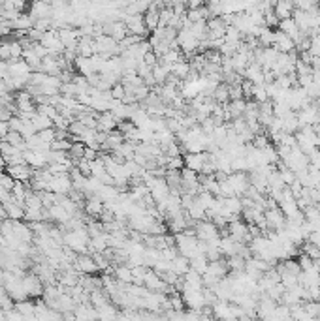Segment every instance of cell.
I'll list each match as a JSON object with an SVG mask.
<instances>
[{"instance_id": "cell-1", "label": "cell", "mask_w": 320, "mask_h": 321, "mask_svg": "<svg viewBox=\"0 0 320 321\" xmlns=\"http://www.w3.org/2000/svg\"><path fill=\"white\" fill-rule=\"evenodd\" d=\"M177 45H179L181 51H185L187 57L194 55V53L200 49V39L194 36V32L190 30V26H183L177 30Z\"/></svg>"}, {"instance_id": "cell-2", "label": "cell", "mask_w": 320, "mask_h": 321, "mask_svg": "<svg viewBox=\"0 0 320 321\" xmlns=\"http://www.w3.org/2000/svg\"><path fill=\"white\" fill-rule=\"evenodd\" d=\"M181 297L185 301V306L188 310H202L207 306L206 295H204V289H190V288H183L181 289Z\"/></svg>"}, {"instance_id": "cell-3", "label": "cell", "mask_w": 320, "mask_h": 321, "mask_svg": "<svg viewBox=\"0 0 320 321\" xmlns=\"http://www.w3.org/2000/svg\"><path fill=\"white\" fill-rule=\"evenodd\" d=\"M226 182L230 184V188L233 190L235 196H245V192L249 190L251 186V180H249V175L245 171H233L226 177Z\"/></svg>"}, {"instance_id": "cell-4", "label": "cell", "mask_w": 320, "mask_h": 321, "mask_svg": "<svg viewBox=\"0 0 320 321\" xmlns=\"http://www.w3.org/2000/svg\"><path fill=\"white\" fill-rule=\"evenodd\" d=\"M40 43L49 51V55H62L64 49H66L64 43L60 41L59 30H47V32H44Z\"/></svg>"}, {"instance_id": "cell-5", "label": "cell", "mask_w": 320, "mask_h": 321, "mask_svg": "<svg viewBox=\"0 0 320 321\" xmlns=\"http://www.w3.org/2000/svg\"><path fill=\"white\" fill-rule=\"evenodd\" d=\"M21 282H23V288H25V291H27V295L30 297V299H34V297H42L46 284L40 280V276L25 274V276H21Z\"/></svg>"}, {"instance_id": "cell-6", "label": "cell", "mask_w": 320, "mask_h": 321, "mask_svg": "<svg viewBox=\"0 0 320 321\" xmlns=\"http://www.w3.org/2000/svg\"><path fill=\"white\" fill-rule=\"evenodd\" d=\"M194 230H196V237L202 239V241H213V239L220 237L219 227H217L211 220H200V222H196Z\"/></svg>"}, {"instance_id": "cell-7", "label": "cell", "mask_w": 320, "mask_h": 321, "mask_svg": "<svg viewBox=\"0 0 320 321\" xmlns=\"http://www.w3.org/2000/svg\"><path fill=\"white\" fill-rule=\"evenodd\" d=\"M73 269L77 270L79 274H94V272H100L96 261L93 259L91 254H77L75 263H73Z\"/></svg>"}, {"instance_id": "cell-8", "label": "cell", "mask_w": 320, "mask_h": 321, "mask_svg": "<svg viewBox=\"0 0 320 321\" xmlns=\"http://www.w3.org/2000/svg\"><path fill=\"white\" fill-rule=\"evenodd\" d=\"M6 173L10 175L12 178L15 180H23V182H30V178H32V173L34 169L30 167L28 164H12V165H6Z\"/></svg>"}, {"instance_id": "cell-9", "label": "cell", "mask_w": 320, "mask_h": 321, "mask_svg": "<svg viewBox=\"0 0 320 321\" xmlns=\"http://www.w3.org/2000/svg\"><path fill=\"white\" fill-rule=\"evenodd\" d=\"M102 26H104V34L111 36L117 41H121V39H125L128 36V28L125 25V21H104Z\"/></svg>"}, {"instance_id": "cell-10", "label": "cell", "mask_w": 320, "mask_h": 321, "mask_svg": "<svg viewBox=\"0 0 320 321\" xmlns=\"http://www.w3.org/2000/svg\"><path fill=\"white\" fill-rule=\"evenodd\" d=\"M183 158H185V167L196 171V173H200V171L204 169V164L209 160V152L207 151L187 152V154H183Z\"/></svg>"}, {"instance_id": "cell-11", "label": "cell", "mask_w": 320, "mask_h": 321, "mask_svg": "<svg viewBox=\"0 0 320 321\" xmlns=\"http://www.w3.org/2000/svg\"><path fill=\"white\" fill-rule=\"evenodd\" d=\"M125 25L128 28V34H138V36H147L149 34L145 21H143V15H140V13H134V15H128L127 13Z\"/></svg>"}, {"instance_id": "cell-12", "label": "cell", "mask_w": 320, "mask_h": 321, "mask_svg": "<svg viewBox=\"0 0 320 321\" xmlns=\"http://www.w3.org/2000/svg\"><path fill=\"white\" fill-rule=\"evenodd\" d=\"M273 47L279 53H292L296 51V41L285 32H281L279 28L273 30Z\"/></svg>"}, {"instance_id": "cell-13", "label": "cell", "mask_w": 320, "mask_h": 321, "mask_svg": "<svg viewBox=\"0 0 320 321\" xmlns=\"http://www.w3.org/2000/svg\"><path fill=\"white\" fill-rule=\"evenodd\" d=\"M264 216H266V222H267V227L269 230H283L285 227V222H287V216L283 214V210L279 207H275V209H266L264 210Z\"/></svg>"}, {"instance_id": "cell-14", "label": "cell", "mask_w": 320, "mask_h": 321, "mask_svg": "<svg viewBox=\"0 0 320 321\" xmlns=\"http://www.w3.org/2000/svg\"><path fill=\"white\" fill-rule=\"evenodd\" d=\"M243 77L249 79V81H253L254 85H262V83H266V73H264V68H262L258 62H249V66L245 68V72H243Z\"/></svg>"}, {"instance_id": "cell-15", "label": "cell", "mask_w": 320, "mask_h": 321, "mask_svg": "<svg viewBox=\"0 0 320 321\" xmlns=\"http://www.w3.org/2000/svg\"><path fill=\"white\" fill-rule=\"evenodd\" d=\"M51 13H53L51 4L42 2V0H34L32 4H30V8H28V15H30L34 21L44 19V17H51Z\"/></svg>"}, {"instance_id": "cell-16", "label": "cell", "mask_w": 320, "mask_h": 321, "mask_svg": "<svg viewBox=\"0 0 320 321\" xmlns=\"http://www.w3.org/2000/svg\"><path fill=\"white\" fill-rule=\"evenodd\" d=\"M143 21H145V26L149 32H153L158 28V23H160V6L153 0V4L149 6L145 13H143Z\"/></svg>"}, {"instance_id": "cell-17", "label": "cell", "mask_w": 320, "mask_h": 321, "mask_svg": "<svg viewBox=\"0 0 320 321\" xmlns=\"http://www.w3.org/2000/svg\"><path fill=\"white\" fill-rule=\"evenodd\" d=\"M104 209H106V205H104V199H102L100 196H96V194H93V196H89L87 203H85V207H83V210L87 212L89 216L93 218H98L104 212Z\"/></svg>"}, {"instance_id": "cell-18", "label": "cell", "mask_w": 320, "mask_h": 321, "mask_svg": "<svg viewBox=\"0 0 320 321\" xmlns=\"http://www.w3.org/2000/svg\"><path fill=\"white\" fill-rule=\"evenodd\" d=\"M2 203H4L8 218H12V220H25V210H27V207L23 203H17L14 197H10L8 201H2Z\"/></svg>"}, {"instance_id": "cell-19", "label": "cell", "mask_w": 320, "mask_h": 321, "mask_svg": "<svg viewBox=\"0 0 320 321\" xmlns=\"http://www.w3.org/2000/svg\"><path fill=\"white\" fill-rule=\"evenodd\" d=\"M117 124H119V118L115 117L111 111H104L98 115V128L96 130L109 133V131L117 130Z\"/></svg>"}, {"instance_id": "cell-20", "label": "cell", "mask_w": 320, "mask_h": 321, "mask_svg": "<svg viewBox=\"0 0 320 321\" xmlns=\"http://www.w3.org/2000/svg\"><path fill=\"white\" fill-rule=\"evenodd\" d=\"M8 68H10V75H21V77H30V66L27 64L25 59H12L8 60Z\"/></svg>"}, {"instance_id": "cell-21", "label": "cell", "mask_w": 320, "mask_h": 321, "mask_svg": "<svg viewBox=\"0 0 320 321\" xmlns=\"http://www.w3.org/2000/svg\"><path fill=\"white\" fill-rule=\"evenodd\" d=\"M23 156H25V164H28L30 167H32V169H42V167H46V165H47L46 154L36 152V151H32V149L23 151Z\"/></svg>"}, {"instance_id": "cell-22", "label": "cell", "mask_w": 320, "mask_h": 321, "mask_svg": "<svg viewBox=\"0 0 320 321\" xmlns=\"http://www.w3.org/2000/svg\"><path fill=\"white\" fill-rule=\"evenodd\" d=\"M294 10H296L294 0H277V2H275V6H273V13L279 17V21L292 17Z\"/></svg>"}, {"instance_id": "cell-23", "label": "cell", "mask_w": 320, "mask_h": 321, "mask_svg": "<svg viewBox=\"0 0 320 321\" xmlns=\"http://www.w3.org/2000/svg\"><path fill=\"white\" fill-rule=\"evenodd\" d=\"M279 28L281 32H285L287 36H290V38L294 39V41H298L300 39V36H301V32H300V26L296 25V21H294V17H288V19H283V21H279Z\"/></svg>"}, {"instance_id": "cell-24", "label": "cell", "mask_w": 320, "mask_h": 321, "mask_svg": "<svg viewBox=\"0 0 320 321\" xmlns=\"http://www.w3.org/2000/svg\"><path fill=\"white\" fill-rule=\"evenodd\" d=\"M209 17H211V12H209L207 4H202V6H196V8H188L187 10V19L190 21V23L207 21Z\"/></svg>"}, {"instance_id": "cell-25", "label": "cell", "mask_w": 320, "mask_h": 321, "mask_svg": "<svg viewBox=\"0 0 320 321\" xmlns=\"http://www.w3.org/2000/svg\"><path fill=\"white\" fill-rule=\"evenodd\" d=\"M183 282L185 286L183 288H190V289H204V278H202L200 272L188 269L185 274H183Z\"/></svg>"}, {"instance_id": "cell-26", "label": "cell", "mask_w": 320, "mask_h": 321, "mask_svg": "<svg viewBox=\"0 0 320 321\" xmlns=\"http://www.w3.org/2000/svg\"><path fill=\"white\" fill-rule=\"evenodd\" d=\"M73 66H75V70L81 73V75H85V77H89L91 73H94L96 70H94V64H93V59L91 57H75V60H73Z\"/></svg>"}, {"instance_id": "cell-27", "label": "cell", "mask_w": 320, "mask_h": 321, "mask_svg": "<svg viewBox=\"0 0 320 321\" xmlns=\"http://www.w3.org/2000/svg\"><path fill=\"white\" fill-rule=\"evenodd\" d=\"M222 205H224V210L228 214H241L243 212V203H241L239 196L222 197Z\"/></svg>"}, {"instance_id": "cell-28", "label": "cell", "mask_w": 320, "mask_h": 321, "mask_svg": "<svg viewBox=\"0 0 320 321\" xmlns=\"http://www.w3.org/2000/svg\"><path fill=\"white\" fill-rule=\"evenodd\" d=\"M49 214H51V220H53L55 223H66L68 220H70V212H68L64 207L60 203H55L49 207Z\"/></svg>"}, {"instance_id": "cell-29", "label": "cell", "mask_w": 320, "mask_h": 321, "mask_svg": "<svg viewBox=\"0 0 320 321\" xmlns=\"http://www.w3.org/2000/svg\"><path fill=\"white\" fill-rule=\"evenodd\" d=\"M2 139H6L10 145H14V147H17L19 151H27V139L23 137V133L21 131H15V130H8V133L4 135Z\"/></svg>"}, {"instance_id": "cell-30", "label": "cell", "mask_w": 320, "mask_h": 321, "mask_svg": "<svg viewBox=\"0 0 320 321\" xmlns=\"http://www.w3.org/2000/svg\"><path fill=\"white\" fill-rule=\"evenodd\" d=\"M170 269L174 270L175 274L183 276L188 269H190V261H188V257L181 256V254H179V256H175L174 259L170 261Z\"/></svg>"}, {"instance_id": "cell-31", "label": "cell", "mask_w": 320, "mask_h": 321, "mask_svg": "<svg viewBox=\"0 0 320 321\" xmlns=\"http://www.w3.org/2000/svg\"><path fill=\"white\" fill-rule=\"evenodd\" d=\"M12 25H14V30H19V32H27V30H30L34 26V19L28 15V13H21L19 17L15 21H12Z\"/></svg>"}, {"instance_id": "cell-32", "label": "cell", "mask_w": 320, "mask_h": 321, "mask_svg": "<svg viewBox=\"0 0 320 321\" xmlns=\"http://www.w3.org/2000/svg\"><path fill=\"white\" fill-rule=\"evenodd\" d=\"M211 96H213L217 104H228L230 102V85L228 83H219Z\"/></svg>"}, {"instance_id": "cell-33", "label": "cell", "mask_w": 320, "mask_h": 321, "mask_svg": "<svg viewBox=\"0 0 320 321\" xmlns=\"http://www.w3.org/2000/svg\"><path fill=\"white\" fill-rule=\"evenodd\" d=\"M151 73H153V79H154V83H156V85H164V83H166V79H168V75H170V66L158 62L156 66H153Z\"/></svg>"}, {"instance_id": "cell-34", "label": "cell", "mask_w": 320, "mask_h": 321, "mask_svg": "<svg viewBox=\"0 0 320 321\" xmlns=\"http://www.w3.org/2000/svg\"><path fill=\"white\" fill-rule=\"evenodd\" d=\"M187 216L190 218V220H194V222H200V220H206L207 218V210L204 205H200L198 201H194V203L187 209Z\"/></svg>"}, {"instance_id": "cell-35", "label": "cell", "mask_w": 320, "mask_h": 321, "mask_svg": "<svg viewBox=\"0 0 320 321\" xmlns=\"http://www.w3.org/2000/svg\"><path fill=\"white\" fill-rule=\"evenodd\" d=\"M190 70H192L190 62H187V60H183V59H181L179 62H175V64L170 66V73H174L175 77H179V79L187 77Z\"/></svg>"}, {"instance_id": "cell-36", "label": "cell", "mask_w": 320, "mask_h": 321, "mask_svg": "<svg viewBox=\"0 0 320 321\" xmlns=\"http://www.w3.org/2000/svg\"><path fill=\"white\" fill-rule=\"evenodd\" d=\"M188 261H190V269L200 272V274H204L207 270V267H209V259H207L206 254H198V256L190 257Z\"/></svg>"}, {"instance_id": "cell-37", "label": "cell", "mask_w": 320, "mask_h": 321, "mask_svg": "<svg viewBox=\"0 0 320 321\" xmlns=\"http://www.w3.org/2000/svg\"><path fill=\"white\" fill-rule=\"evenodd\" d=\"M115 280H119L123 284H132L134 282V274H132V269L128 267V265H119L113 272Z\"/></svg>"}, {"instance_id": "cell-38", "label": "cell", "mask_w": 320, "mask_h": 321, "mask_svg": "<svg viewBox=\"0 0 320 321\" xmlns=\"http://www.w3.org/2000/svg\"><path fill=\"white\" fill-rule=\"evenodd\" d=\"M34 308H36V302H32L30 299H25V301L15 302V310L21 312L23 317H36V315H34Z\"/></svg>"}, {"instance_id": "cell-39", "label": "cell", "mask_w": 320, "mask_h": 321, "mask_svg": "<svg viewBox=\"0 0 320 321\" xmlns=\"http://www.w3.org/2000/svg\"><path fill=\"white\" fill-rule=\"evenodd\" d=\"M32 120V124H34V128L36 130L40 131V130H44V128H53L55 126V122H53V118H49L47 115H42V113H34V117L30 118Z\"/></svg>"}, {"instance_id": "cell-40", "label": "cell", "mask_w": 320, "mask_h": 321, "mask_svg": "<svg viewBox=\"0 0 320 321\" xmlns=\"http://www.w3.org/2000/svg\"><path fill=\"white\" fill-rule=\"evenodd\" d=\"M158 59L162 64L172 66V64H175V62H179V60L183 59V55H181L179 47H172V49H168V51L164 53L162 57H158Z\"/></svg>"}, {"instance_id": "cell-41", "label": "cell", "mask_w": 320, "mask_h": 321, "mask_svg": "<svg viewBox=\"0 0 320 321\" xmlns=\"http://www.w3.org/2000/svg\"><path fill=\"white\" fill-rule=\"evenodd\" d=\"M85 149H87V145L83 143V141H73L70 151H68L70 158L73 160V164H77V160H81V158L85 156Z\"/></svg>"}, {"instance_id": "cell-42", "label": "cell", "mask_w": 320, "mask_h": 321, "mask_svg": "<svg viewBox=\"0 0 320 321\" xmlns=\"http://www.w3.org/2000/svg\"><path fill=\"white\" fill-rule=\"evenodd\" d=\"M104 173H106V162H104V158L102 156H98L96 160L91 162V177L100 178Z\"/></svg>"}, {"instance_id": "cell-43", "label": "cell", "mask_w": 320, "mask_h": 321, "mask_svg": "<svg viewBox=\"0 0 320 321\" xmlns=\"http://www.w3.org/2000/svg\"><path fill=\"white\" fill-rule=\"evenodd\" d=\"M224 41H230V43H241V41H243V34H241L235 26L228 25L226 34H224Z\"/></svg>"}, {"instance_id": "cell-44", "label": "cell", "mask_w": 320, "mask_h": 321, "mask_svg": "<svg viewBox=\"0 0 320 321\" xmlns=\"http://www.w3.org/2000/svg\"><path fill=\"white\" fill-rule=\"evenodd\" d=\"M253 100L254 102H267L269 96H267V90H266V83H262V85H253Z\"/></svg>"}, {"instance_id": "cell-45", "label": "cell", "mask_w": 320, "mask_h": 321, "mask_svg": "<svg viewBox=\"0 0 320 321\" xmlns=\"http://www.w3.org/2000/svg\"><path fill=\"white\" fill-rule=\"evenodd\" d=\"M183 167H185V158H183V154H181V156H168L166 169H170V171H181Z\"/></svg>"}, {"instance_id": "cell-46", "label": "cell", "mask_w": 320, "mask_h": 321, "mask_svg": "<svg viewBox=\"0 0 320 321\" xmlns=\"http://www.w3.org/2000/svg\"><path fill=\"white\" fill-rule=\"evenodd\" d=\"M301 252L307 254V256L311 257L313 261H316V259L320 257V248L316 246V244L309 243V241H303V248H301Z\"/></svg>"}, {"instance_id": "cell-47", "label": "cell", "mask_w": 320, "mask_h": 321, "mask_svg": "<svg viewBox=\"0 0 320 321\" xmlns=\"http://www.w3.org/2000/svg\"><path fill=\"white\" fill-rule=\"evenodd\" d=\"M232 171H251L247 156H233L232 158Z\"/></svg>"}, {"instance_id": "cell-48", "label": "cell", "mask_w": 320, "mask_h": 321, "mask_svg": "<svg viewBox=\"0 0 320 321\" xmlns=\"http://www.w3.org/2000/svg\"><path fill=\"white\" fill-rule=\"evenodd\" d=\"M72 137H66V139H55L53 143H51V151H70V147H72Z\"/></svg>"}, {"instance_id": "cell-49", "label": "cell", "mask_w": 320, "mask_h": 321, "mask_svg": "<svg viewBox=\"0 0 320 321\" xmlns=\"http://www.w3.org/2000/svg\"><path fill=\"white\" fill-rule=\"evenodd\" d=\"M38 137L42 139V141H46V143H53L55 139H57V130L53 128H44V130L38 131Z\"/></svg>"}, {"instance_id": "cell-50", "label": "cell", "mask_w": 320, "mask_h": 321, "mask_svg": "<svg viewBox=\"0 0 320 321\" xmlns=\"http://www.w3.org/2000/svg\"><path fill=\"white\" fill-rule=\"evenodd\" d=\"M298 263H300V269L301 270H309V269H313L314 265H316V263H314L311 257L307 256V254H303V252H301V256L298 257Z\"/></svg>"}, {"instance_id": "cell-51", "label": "cell", "mask_w": 320, "mask_h": 321, "mask_svg": "<svg viewBox=\"0 0 320 321\" xmlns=\"http://www.w3.org/2000/svg\"><path fill=\"white\" fill-rule=\"evenodd\" d=\"M164 152H166V156H181L183 149H181V145L177 141H174V143H170L168 147H164Z\"/></svg>"}, {"instance_id": "cell-52", "label": "cell", "mask_w": 320, "mask_h": 321, "mask_svg": "<svg viewBox=\"0 0 320 321\" xmlns=\"http://www.w3.org/2000/svg\"><path fill=\"white\" fill-rule=\"evenodd\" d=\"M4 4L14 6L17 12H25V8L30 6V0H4Z\"/></svg>"}, {"instance_id": "cell-53", "label": "cell", "mask_w": 320, "mask_h": 321, "mask_svg": "<svg viewBox=\"0 0 320 321\" xmlns=\"http://www.w3.org/2000/svg\"><path fill=\"white\" fill-rule=\"evenodd\" d=\"M125 92H127V88H125V85L123 83H115L113 86H111V96H113V100H123V96H125Z\"/></svg>"}, {"instance_id": "cell-54", "label": "cell", "mask_w": 320, "mask_h": 321, "mask_svg": "<svg viewBox=\"0 0 320 321\" xmlns=\"http://www.w3.org/2000/svg\"><path fill=\"white\" fill-rule=\"evenodd\" d=\"M143 62H145L147 66H151V68H153V66L158 64L160 59H158V55H156V53H154L153 49H151V51H147V53H145V57H143Z\"/></svg>"}, {"instance_id": "cell-55", "label": "cell", "mask_w": 320, "mask_h": 321, "mask_svg": "<svg viewBox=\"0 0 320 321\" xmlns=\"http://www.w3.org/2000/svg\"><path fill=\"white\" fill-rule=\"evenodd\" d=\"M309 53H311L313 57H318L320 59V38L311 36V47H309Z\"/></svg>"}, {"instance_id": "cell-56", "label": "cell", "mask_w": 320, "mask_h": 321, "mask_svg": "<svg viewBox=\"0 0 320 321\" xmlns=\"http://www.w3.org/2000/svg\"><path fill=\"white\" fill-rule=\"evenodd\" d=\"M0 59H2V60H12L10 43H0Z\"/></svg>"}, {"instance_id": "cell-57", "label": "cell", "mask_w": 320, "mask_h": 321, "mask_svg": "<svg viewBox=\"0 0 320 321\" xmlns=\"http://www.w3.org/2000/svg\"><path fill=\"white\" fill-rule=\"evenodd\" d=\"M10 75V68H8V60H0V77L4 79Z\"/></svg>"}, {"instance_id": "cell-58", "label": "cell", "mask_w": 320, "mask_h": 321, "mask_svg": "<svg viewBox=\"0 0 320 321\" xmlns=\"http://www.w3.org/2000/svg\"><path fill=\"white\" fill-rule=\"evenodd\" d=\"M12 197V192L8 190V188H4L2 184H0V201H8Z\"/></svg>"}, {"instance_id": "cell-59", "label": "cell", "mask_w": 320, "mask_h": 321, "mask_svg": "<svg viewBox=\"0 0 320 321\" xmlns=\"http://www.w3.org/2000/svg\"><path fill=\"white\" fill-rule=\"evenodd\" d=\"M4 218H8V214H6V209H4V203L0 201V220H4Z\"/></svg>"}, {"instance_id": "cell-60", "label": "cell", "mask_w": 320, "mask_h": 321, "mask_svg": "<svg viewBox=\"0 0 320 321\" xmlns=\"http://www.w3.org/2000/svg\"><path fill=\"white\" fill-rule=\"evenodd\" d=\"M316 267H318V270H320V257L316 259Z\"/></svg>"}, {"instance_id": "cell-61", "label": "cell", "mask_w": 320, "mask_h": 321, "mask_svg": "<svg viewBox=\"0 0 320 321\" xmlns=\"http://www.w3.org/2000/svg\"><path fill=\"white\" fill-rule=\"evenodd\" d=\"M0 107H2V105H0Z\"/></svg>"}]
</instances>
